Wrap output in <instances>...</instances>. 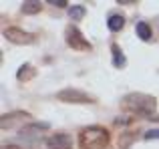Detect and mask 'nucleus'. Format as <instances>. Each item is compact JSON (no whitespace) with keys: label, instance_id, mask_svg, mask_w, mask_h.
Returning <instances> with one entry per match:
<instances>
[{"label":"nucleus","instance_id":"f257e3e1","mask_svg":"<svg viewBox=\"0 0 159 149\" xmlns=\"http://www.w3.org/2000/svg\"><path fill=\"white\" fill-rule=\"evenodd\" d=\"M125 111L133 115H143V117H151L153 111L157 107L155 97L151 95H145V93H129L123 97V103H121Z\"/></svg>","mask_w":159,"mask_h":149},{"label":"nucleus","instance_id":"f03ea898","mask_svg":"<svg viewBox=\"0 0 159 149\" xmlns=\"http://www.w3.org/2000/svg\"><path fill=\"white\" fill-rule=\"evenodd\" d=\"M111 135L105 127L101 125H91L79 133V147L81 149H107Z\"/></svg>","mask_w":159,"mask_h":149},{"label":"nucleus","instance_id":"7ed1b4c3","mask_svg":"<svg viewBox=\"0 0 159 149\" xmlns=\"http://www.w3.org/2000/svg\"><path fill=\"white\" fill-rule=\"evenodd\" d=\"M66 44L75 51H91L93 44L83 36V32L79 30L77 26H69L66 28Z\"/></svg>","mask_w":159,"mask_h":149},{"label":"nucleus","instance_id":"20e7f679","mask_svg":"<svg viewBox=\"0 0 159 149\" xmlns=\"http://www.w3.org/2000/svg\"><path fill=\"white\" fill-rule=\"evenodd\" d=\"M2 34L6 36V40H10V43H14V44H32L34 43V34H30V32L22 30V28H18V26L4 28Z\"/></svg>","mask_w":159,"mask_h":149},{"label":"nucleus","instance_id":"39448f33","mask_svg":"<svg viewBox=\"0 0 159 149\" xmlns=\"http://www.w3.org/2000/svg\"><path fill=\"white\" fill-rule=\"evenodd\" d=\"M58 101H65V103H95V99L91 95L83 93L79 89H62L57 93Z\"/></svg>","mask_w":159,"mask_h":149},{"label":"nucleus","instance_id":"423d86ee","mask_svg":"<svg viewBox=\"0 0 159 149\" xmlns=\"http://www.w3.org/2000/svg\"><path fill=\"white\" fill-rule=\"evenodd\" d=\"M48 149H73V139L66 133H54L47 139Z\"/></svg>","mask_w":159,"mask_h":149},{"label":"nucleus","instance_id":"0eeeda50","mask_svg":"<svg viewBox=\"0 0 159 149\" xmlns=\"http://www.w3.org/2000/svg\"><path fill=\"white\" fill-rule=\"evenodd\" d=\"M107 26H109V30L119 32L121 28L125 26V16L123 14H111V16H109V20H107Z\"/></svg>","mask_w":159,"mask_h":149},{"label":"nucleus","instance_id":"6e6552de","mask_svg":"<svg viewBox=\"0 0 159 149\" xmlns=\"http://www.w3.org/2000/svg\"><path fill=\"white\" fill-rule=\"evenodd\" d=\"M34 74H36V69H32L30 65H22V67L18 69V73H16V79H18V81H30Z\"/></svg>","mask_w":159,"mask_h":149},{"label":"nucleus","instance_id":"1a4fd4ad","mask_svg":"<svg viewBox=\"0 0 159 149\" xmlns=\"http://www.w3.org/2000/svg\"><path fill=\"white\" fill-rule=\"evenodd\" d=\"M137 36H139L141 40H151L153 32H151V26H149L147 22H137Z\"/></svg>","mask_w":159,"mask_h":149},{"label":"nucleus","instance_id":"9d476101","mask_svg":"<svg viewBox=\"0 0 159 149\" xmlns=\"http://www.w3.org/2000/svg\"><path fill=\"white\" fill-rule=\"evenodd\" d=\"M40 8H43V4L39 0H26V2H22L24 14H36V12H40Z\"/></svg>","mask_w":159,"mask_h":149},{"label":"nucleus","instance_id":"9b49d317","mask_svg":"<svg viewBox=\"0 0 159 149\" xmlns=\"http://www.w3.org/2000/svg\"><path fill=\"white\" fill-rule=\"evenodd\" d=\"M111 51H113V65H115V67H125L127 59H125L123 51H121V48L117 47V44H113V47H111Z\"/></svg>","mask_w":159,"mask_h":149},{"label":"nucleus","instance_id":"f8f14e48","mask_svg":"<svg viewBox=\"0 0 159 149\" xmlns=\"http://www.w3.org/2000/svg\"><path fill=\"white\" fill-rule=\"evenodd\" d=\"M48 129V123H32V125H26L20 129V135H30L32 131H44Z\"/></svg>","mask_w":159,"mask_h":149},{"label":"nucleus","instance_id":"ddd939ff","mask_svg":"<svg viewBox=\"0 0 159 149\" xmlns=\"http://www.w3.org/2000/svg\"><path fill=\"white\" fill-rule=\"evenodd\" d=\"M20 117H28V113H12V115H4L2 117V129H6V127H10L12 123L16 121V119H20Z\"/></svg>","mask_w":159,"mask_h":149},{"label":"nucleus","instance_id":"4468645a","mask_svg":"<svg viewBox=\"0 0 159 149\" xmlns=\"http://www.w3.org/2000/svg\"><path fill=\"white\" fill-rule=\"evenodd\" d=\"M85 6H81V4H77V6H70V10H69V16H70V20H81L83 16H85Z\"/></svg>","mask_w":159,"mask_h":149},{"label":"nucleus","instance_id":"2eb2a0df","mask_svg":"<svg viewBox=\"0 0 159 149\" xmlns=\"http://www.w3.org/2000/svg\"><path fill=\"white\" fill-rule=\"evenodd\" d=\"M145 139H159V129H151L145 133Z\"/></svg>","mask_w":159,"mask_h":149},{"label":"nucleus","instance_id":"dca6fc26","mask_svg":"<svg viewBox=\"0 0 159 149\" xmlns=\"http://www.w3.org/2000/svg\"><path fill=\"white\" fill-rule=\"evenodd\" d=\"M48 4H52V6H58V8H62V6H66V0H48Z\"/></svg>","mask_w":159,"mask_h":149},{"label":"nucleus","instance_id":"f3484780","mask_svg":"<svg viewBox=\"0 0 159 149\" xmlns=\"http://www.w3.org/2000/svg\"><path fill=\"white\" fill-rule=\"evenodd\" d=\"M2 149H20L18 145H2Z\"/></svg>","mask_w":159,"mask_h":149},{"label":"nucleus","instance_id":"a211bd4d","mask_svg":"<svg viewBox=\"0 0 159 149\" xmlns=\"http://www.w3.org/2000/svg\"><path fill=\"white\" fill-rule=\"evenodd\" d=\"M119 4H135L133 0H119Z\"/></svg>","mask_w":159,"mask_h":149}]
</instances>
